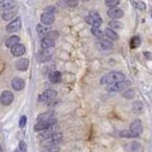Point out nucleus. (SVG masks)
Masks as SVG:
<instances>
[{
    "mask_svg": "<svg viewBox=\"0 0 152 152\" xmlns=\"http://www.w3.org/2000/svg\"><path fill=\"white\" fill-rule=\"evenodd\" d=\"M120 135L123 138H136L135 135L130 130H124L122 132H120Z\"/></svg>",
    "mask_w": 152,
    "mask_h": 152,
    "instance_id": "nucleus-32",
    "label": "nucleus"
},
{
    "mask_svg": "<svg viewBox=\"0 0 152 152\" xmlns=\"http://www.w3.org/2000/svg\"><path fill=\"white\" fill-rule=\"evenodd\" d=\"M108 26L110 28H112V30H119V28H124V24L120 21L113 20V21H110L108 23Z\"/></svg>",
    "mask_w": 152,
    "mask_h": 152,
    "instance_id": "nucleus-25",
    "label": "nucleus"
},
{
    "mask_svg": "<svg viewBox=\"0 0 152 152\" xmlns=\"http://www.w3.org/2000/svg\"><path fill=\"white\" fill-rule=\"evenodd\" d=\"M86 22L91 26L100 27L102 24V18L99 15V13L97 12H89L88 15L86 17Z\"/></svg>",
    "mask_w": 152,
    "mask_h": 152,
    "instance_id": "nucleus-4",
    "label": "nucleus"
},
{
    "mask_svg": "<svg viewBox=\"0 0 152 152\" xmlns=\"http://www.w3.org/2000/svg\"><path fill=\"white\" fill-rule=\"evenodd\" d=\"M54 20H55V16H54L53 13L48 12L42 13V15H41V22H42L43 25L50 26V25H51V24H53Z\"/></svg>",
    "mask_w": 152,
    "mask_h": 152,
    "instance_id": "nucleus-10",
    "label": "nucleus"
},
{
    "mask_svg": "<svg viewBox=\"0 0 152 152\" xmlns=\"http://www.w3.org/2000/svg\"><path fill=\"white\" fill-rule=\"evenodd\" d=\"M126 79V76L120 71H111L101 78V84L103 85H111L114 83L120 82Z\"/></svg>",
    "mask_w": 152,
    "mask_h": 152,
    "instance_id": "nucleus-2",
    "label": "nucleus"
},
{
    "mask_svg": "<svg viewBox=\"0 0 152 152\" xmlns=\"http://www.w3.org/2000/svg\"><path fill=\"white\" fill-rule=\"evenodd\" d=\"M131 86L130 81L128 80H123L120 81V82H117V83H114L111 85H107V91H110V92H119V91H125L126 89L129 88Z\"/></svg>",
    "mask_w": 152,
    "mask_h": 152,
    "instance_id": "nucleus-3",
    "label": "nucleus"
},
{
    "mask_svg": "<svg viewBox=\"0 0 152 152\" xmlns=\"http://www.w3.org/2000/svg\"><path fill=\"white\" fill-rule=\"evenodd\" d=\"M60 148L59 146L57 145H49V146H45L40 152H59Z\"/></svg>",
    "mask_w": 152,
    "mask_h": 152,
    "instance_id": "nucleus-28",
    "label": "nucleus"
},
{
    "mask_svg": "<svg viewBox=\"0 0 152 152\" xmlns=\"http://www.w3.org/2000/svg\"><path fill=\"white\" fill-rule=\"evenodd\" d=\"M19 148H20V150L23 151V152L27 151V145H26V142L24 141L19 142Z\"/></svg>",
    "mask_w": 152,
    "mask_h": 152,
    "instance_id": "nucleus-37",
    "label": "nucleus"
},
{
    "mask_svg": "<svg viewBox=\"0 0 152 152\" xmlns=\"http://www.w3.org/2000/svg\"><path fill=\"white\" fill-rule=\"evenodd\" d=\"M12 87L14 90H17V91L22 90L24 88H25V81L19 77L13 78L12 81Z\"/></svg>",
    "mask_w": 152,
    "mask_h": 152,
    "instance_id": "nucleus-16",
    "label": "nucleus"
},
{
    "mask_svg": "<svg viewBox=\"0 0 152 152\" xmlns=\"http://www.w3.org/2000/svg\"><path fill=\"white\" fill-rule=\"evenodd\" d=\"M90 31H91V33H92V34H93L95 37L99 38V39H102V38L104 37V33H103V31L99 28V27H94V26H92L91 30H90Z\"/></svg>",
    "mask_w": 152,
    "mask_h": 152,
    "instance_id": "nucleus-26",
    "label": "nucleus"
},
{
    "mask_svg": "<svg viewBox=\"0 0 152 152\" xmlns=\"http://www.w3.org/2000/svg\"><path fill=\"white\" fill-rule=\"evenodd\" d=\"M64 2L69 7H76L78 5V0H64Z\"/></svg>",
    "mask_w": 152,
    "mask_h": 152,
    "instance_id": "nucleus-34",
    "label": "nucleus"
},
{
    "mask_svg": "<svg viewBox=\"0 0 152 152\" xmlns=\"http://www.w3.org/2000/svg\"><path fill=\"white\" fill-rule=\"evenodd\" d=\"M15 14H16V10L14 8H12V9L7 10V11H4L1 16L3 18V20L10 21V20H12L14 16H15Z\"/></svg>",
    "mask_w": 152,
    "mask_h": 152,
    "instance_id": "nucleus-19",
    "label": "nucleus"
},
{
    "mask_svg": "<svg viewBox=\"0 0 152 152\" xmlns=\"http://www.w3.org/2000/svg\"><path fill=\"white\" fill-rule=\"evenodd\" d=\"M96 47L99 50H109L113 48V44L107 39H100L96 43Z\"/></svg>",
    "mask_w": 152,
    "mask_h": 152,
    "instance_id": "nucleus-12",
    "label": "nucleus"
},
{
    "mask_svg": "<svg viewBox=\"0 0 152 152\" xmlns=\"http://www.w3.org/2000/svg\"><path fill=\"white\" fill-rule=\"evenodd\" d=\"M14 152H19V151H18V150L16 149V150H14Z\"/></svg>",
    "mask_w": 152,
    "mask_h": 152,
    "instance_id": "nucleus-40",
    "label": "nucleus"
},
{
    "mask_svg": "<svg viewBox=\"0 0 152 152\" xmlns=\"http://www.w3.org/2000/svg\"><path fill=\"white\" fill-rule=\"evenodd\" d=\"M26 124H27V117L26 116H22L20 118V120H19V126H20L21 128L25 127Z\"/></svg>",
    "mask_w": 152,
    "mask_h": 152,
    "instance_id": "nucleus-35",
    "label": "nucleus"
},
{
    "mask_svg": "<svg viewBox=\"0 0 152 152\" xmlns=\"http://www.w3.org/2000/svg\"><path fill=\"white\" fill-rule=\"evenodd\" d=\"M19 41H20V38L16 35H12L11 37H9L8 39L5 41V45H6L7 48H12L13 46L17 45Z\"/></svg>",
    "mask_w": 152,
    "mask_h": 152,
    "instance_id": "nucleus-21",
    "label": "nucleus"
},
{
    "mask_svg": "<svg viewBox=\"0 0 152 152\" xmlns=\"http://www.w3.org/2000/svg\"><path fill=\"white\" fill-rule=\"evenodd\" d=\"M47 11L48 12H51V13H53L54 11H55V9L53 7H49V8H47Z\"/></svg>",
    "mask_w": 152,
    "mask_h": 152,
    "instance_id": "nucleus-38",
    "label": "nucleus"
},
{
    "mask_svg": "<svg viewBox=\"0 0 152 152\" xmlns=\"http://www.w3.org/2000/svg\"><path fill=\"white\" fill-rule=\"evenodd\" d=\"M123 92H124L123 93L124 96H125L126 98H127V99H131V98H133V96H134V90L131 89V88H127Z\"/></svg>",
    "mask_w": 152,
    "mask_h": 152,
    "instance_id": "nucleus-31",
    "label": "nucleus"
},
{
    "mask_svg": "<svg viewBox=\"0 0 152 152\" xmlns=\"http://www.w3.org/2000/svg\"><path fill=\"white\" fill-rule=\"evenodd\" d=\"M57 96V92L53 89H47L43 92L41 95H39L38 97V101L41 103H46L50 102L51 100H53Z\"/></svg>",
    "mask_w": 152,
    "mask_h": 152,
    "instance_id": "nucleus-7",
    "label": "nucleus"
},
{
    "mask_svg": "<svg viewBox=\"0 0 152 152\" xmlns=\"http://www.w3.org/2000/svg\"><path fill=\"white\" fill-rule=\"evenodd\" d=\"M52 54V52L50 50V49H42L37 54V58L40 62H45L48 61Z\"/></svg>",
    "mask_w": 152,
    "mask_h": 152,
    "instance_id": "nucleus-15",
    "label": "nucleus"
},
{
    "mask_svg": "<svg viewBox=\"0 0 152 152\" xmlns=\"http://www.w3.org/2000/svg\"><path fill=\"white\" fill-rule=\"evenodd\" d=\"M141 43H142V40H141V38L140 36H134V37H132V39L130 41V47H131V49H136V48H138L140 45H141Z\"/></svg>",
    "mask_w": 152,
    "mask_h": 152,
    "instance_id": "nucleus-24",
    "label": "nucleus"
},
{
    "mask_svg": "<svg viewBox=\"0 0 152 152\" xmlns=\"http://www.w3.org/2000/svg\"><path fill=\"white\" fill-rule=\"evenodd\" d=\"M107 15L111 19H120L124 16V12L117 7H113L107 11Z\"/></svg>",
    "mask_w": 152,
    "mask_h": 152,
    "instance_id": "nucleus-13",
    "label": "nucleus"
},
{
    "mask_svg": "<svg viewBox=\"0 0 152 152\" xmlns=\"http://www.w3.org/2000/svg\"><path fill=\"white\" fill-rule=\"evenodd\" d=\"M58 36H59V32L56 31H49L46 33V35H45V37L49 38V39H51V40L57 39Z\"/></svg>",
    "mask_w": 152,
    "mask_h": 152,
    "instance_id": "nucleus-27",
    "label": "nucleus"
},
{
    "mask_svg": "<svg viewBox=\"0 0 152 152\" xmlns=\"http://www.w3.org/2000/svg\"><path fill=\"white\" fill-rule=\"evenodd\" d=\"M15 0H1L0 1V12L7 11L15 7Z\"/></svg>",
    "mask_w": 152,
    "mask_h": 152,
    "instance_id": "nucleus-14",
    "label": "nucleus"
},
{
    "mask_svg": "<svg viewBox=\"0 0 152 152\" xmlns=\"http://www.w3.org/2000/svg\"><path fill=\"white\" fill-rule=\"evenodd\" d=\"M30 62L27 58H21L16 62V69L20 71H26L28 69Z\"/></svg>",
    "mask_w": 152,
    "mask_h": 152,
    "instance_id": "nucleus-18",
    "label": "nucleus"
},
{
    "mask_svg": "<svg viewBox=\"0 0 152 152\" xmlns=\"http://www.w3.org/2000/svg\"><path fill=\"white\" fill-rule=\"evenodd\" d=\"M13 93L10 90H5L0 95V103H1L3 106H10L12 102H13Z\"/></svg>",
    "mask_w": 152,
    "mask_h": 152,
    "instance_id": "nucleus-9",
    "label": "nucleus"
},
{
    "mask_svg": "<svg viewBox=\"0 0 152 152\" xmlns=\"http://www.w3.org/2000/svg\"><path fill=\"white\" fill-rule=\"evenodd\" d=\"M104 34H106L107 37L109 38L110 40H118V38H119V35L117 34V32L114 31L110 28H107L104 30Z\"/></svg>",
    "mask_w": 152,
    "mask_h": 152,
    "instance_id": "nucleus-23",
    "label": "nucleus"
},
{
    "mask_svg": "<svg viewBox=\"0 0 152 152\" xmlns=\"http://www.w3.org/2000/svg\"><path fill=\"white\" fill-rule=\"evenodd\" d=\"M133 4H134V6L139 9V10H145V5L144 2H133Z\"/></svg>",
    "mask_w": 152,
    "mask_h": 152,
    "instance_id": "nucleus-36",
    "label": "nucleus"
},
{
    "mask_svg": "<svg viewBox=\"0 0 152 152\" xmlns=\"http://www.w3.org/2000/svg\"><path fill=\"white\" fill-rule=\"evenodd\" d=\"M82 1H88V0H82Z\"/></svg>",
    "mask_w": 152,
    "mask_h": 152,
    "instance_id": "nucleus-41",
    "label": "nucleus"
},
{
    "mask_svg": "<svg viewBox=\"0 0 152 152\" xmlns=\"http://www.w3.org/2000/svg\"><path fill=\"white\" fill-rule=\"evenodd\" d=\"M11 52L14 57H20L26 52V47L23 44H18L11 48Z\"/></svg>",
    "mask_w": 152,
    "mask_h": 152,
    "instance_id": "nucleus-11",
    "label": "nucleus"
},
{
    "mask_svg": "<svg viewBox=\"0 0 152 152\" xmlns=\"http://www.w3.org/2000/svg\"><path fill=\"white\" fill-rule=\"evenodd\" d=\"M61 78H62V74L60 71H52V72L50 74V80L51 83H59L61 81Z\"/></svg>",
    "mask_w": 152,
    "mask_h": 152,
    "instance_id": "nucleus-22",
    "label": "nucleus"
},
{
    "mask_svg": "<svg viewBox=\"0 0 152 152\" xmlns=\"http://www.w3.org/2000/svg\"><path fill=\"white\" fill-rule=\"evenodd\" d=\"M151 17H152V14H151Z\"/></svg>",
    "mask_w": 152,
    "mask_h": 152,
    "instance_id": "nucleus-42",
    "label": "nucleus"
},
{
    "mask_svg": "<svg viewBox=\"0 0 152 152\" xmlns=\"http://www.w3.org/2000/svg\"><path fill=\"white\" fill-rule=\"evenodd\" d=\"M55 133H57L56 132V126H55V125H53L52 126L47 128V129H45V130H43L41 132V134L39 135V137H41L43 140H45V139H48V138L51 137L53 134H55Z\"/></svg>",
    "mask_w": 152,
    "mask_h": 152,
    "instance_id": "nucleus-17",
    "label": "nucleus"
},
{
    "mask_svg": "<svg viewBox=\"0 0 152 152\" xmlns=\"http://www.w3.org/2000/svg\"><path fill=\"white\" fill-rule=\"evenodd\" d=\"M0 152H2V147L0 146Z\"/></svg>",
    "mask_w": 152,
    "mask_h": 152,
    "instance_id": "nucleus-39",
    "label": "nucleus"
},
{
    "mask_svg": "<svg viewBox=\"0 0 152 152\" xmlns=\"http://www.w3.org/2000/svg\"><path fill=\"white\" fill-rule=\"evenodd\" d=\"M62 138H63V135L61 133H55L51 137L48 138V139H45L42 141V145L45 146H49V145H58L59 142L62 141Z\"/></svg>",
    "mask_w": 152,
    "mask_h": 152,
    "instance_id": "nucleus-6",
    "label": "nucleus"
},
{
    "mask_svg": "<svg viewBox=\"0 0 152 152\" xmlns=\"http://www.w3.org/2000/svg\"><path fill=\"white\" fill-rule=\"evenodd\" d=\"M22 27V20L20 17H17L15 18L14 20L10 22L7 27H6V31L9 33H13V32H16L18 31H20V28Z\"/></svg>",
    "mask_w": 152,
    "mask_h": 152,
    "instance_id": "nucleus-5",
    "label": "nucleus"
},
{
    "mask_svg": "<svg viewBox=\"0 0 152 152\" xmlns=\"http://www.w3.org/2000/svg\"><path fill=\"white\" fill-rule=\"evenodd\" d=\"M130 131L135 135V137H139L142 133V124L140 119H136L130 124Z\"/></svg>",
    "mask_w": 152,
    "mask_h": 152,
    "instance_id": "nucleus-8",
    "label": "nucleus"
},
{
    "mask_svg": "<svg viewBox=\"0 0 152 152\" xmlns=\"http://www.w3.org/2000/svg\"><path fill=\"white\" fill-rule=\"evenodd\" d=\"M56 120L51 116V114H42L41 116L38 118V122L34 126V130L35 131H43L55 125Z\"/></svg>",
    "mask_w": 152,
    "mask_h": 152,
    "instance_id": "nucleus-1",
    "label": "nucleus"
},
{
    "mask_svg": "<svg viewBox=\"0 0 152 152\" xmlns=\"http://www.w3.org/2000/svg\"><path fill=\"white\" fill-rule=\"evenodd\" d=\"M142 109V104L141 102H135L133 104V110L135 112H140Z\"/></svg>",
    "mask_w": 152,
    "mask_h": 152,
    "instance_id": "nucleus-33",
    "label": "nucleus"
},
{
    "mask_svg": "<svg viewBox=\"0 0 152 152\" xmlns=\"http://www.w3.org/2000/svg\"><path fill=\"white\" fill-rule=\"evenodd\" d=\"M104 4L109 8L117 7L120 4V0H104Z\"/></svg>",
    "mask_w": 152,
    "mask_h": 152,
    "instance_id": "nucleus-30",
    "label": "nucleus"
},
{
    "mask_svg": "<svg viewBox=\"0 0 152 152\" xmlns=\"http://www.w3.org/2000/svg\"><path fill=\"white\" fill-rule=\"evenodd\" d=\"M54 46H55L54 40L49 39V38H47V37L42 38V40H41L42 49H51V48H53Z\"/></svg>",
    "mask_w": 152,
    "mask_h": 152,
    "instance_id": "nucleus-20",
    "label": "nucleus"
},
{
    "mask_svg": "<svg viewBox=\"0 0 152 152\" xmlns=\"http://www.w3.org/2000/svg\"><path fill=\"white\" fill-rule=\"evenodd\" d=\"M36 30H37V32L39 33L41 36H45L46 33L49 31V28L45 26H42V25H37Z\"/></svg>",
    "mask_w": 152,
    "mask_h": 152,
    "instance_id": "nucleus-29",
    "label": "nucleus"
}]
</instances>
